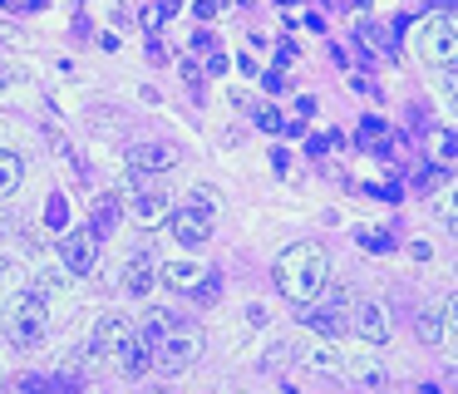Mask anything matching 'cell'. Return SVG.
<instances>
[{
  "label": "cell",
  "instance_id": "7",
  "mask_svg": "<svg viewBox=\"0 0 458 394\" xmlns=\"http://www.w3.org/2000/svg\"><path fill=\"white\" fill-rule=\"evenodd\" d=\"M133 335H139V330H133L129 315H99V325H94V340H89V345H94L99 355H119L123 345L133 340Z\"/></svg>",
  "mask_w": 458,
  "mask_h": 394
},
{
  "label": "cell",
  "instance_id": "15",
  "mask_svg": "<svg viewBox=\"0 0 458 394\" xmlns=\"http://www.w3.org/2000/svg\"><path fill=\"white\" fill-rule=\"evenodd\" d=\"M119 202H123V197H114V193H104L99 202H94V217H89V236H109L114 227H119Z\"/></svg>",
  "mask_w": 458,
  "mask_h": 394
},
{
  "label": "cell",
  "instance_id": "18",
  "mask_svg": "<svg viewBox=\"0 0 458 394\" xmlns=\"http://www.w3.org/2000/svg\"><path fill=\"white\" fill-rule=\"evenodd\" d=\"M45 380H35V374H21V380H11V394H40Z\"/></svg>",
  "mask_w": 458,
  "mask_h": 394
},
{
  "label": "cell",
  "instance_id": "11",
  "mask_svg": "<svg viewBox=\"0 0 458 394\" xmlns=\"http://www.w3.org/2000/svg\"><path fill=\"white\" fill-rule=\"evenodd\" d=\"M158 276H163V286H168V291H198L208 271H202V266H192V261H163Z\"/></svg>",
  "mask_w": 458,
  "mask_h": 394
},
{
  "label": "cell",
  "instance_id": "3",
  "mask_svg": "<svg viewBox=\"0 0 458 394\" xmlns=\"http://www.w3.org/2000/svg\"><path fill=\"white\" fill-rule=\"evenodd\" d=\"M208 350V340H202V330H192V325H168V330L153 340V370H168V374H178V370H188L198 355Z\"/></svg>",
  "mask_w": 458,
  "mask_h": 394
},
{
  "label": "cell",
  "instance_id": "20",
  "mask_svg": "<svg viewBox=\"0 0 458 394\" xmlns=\"http://www.w3.org/2000/svg\"><path fill=\"white\" fill-rule=\"evenodd\" d=\"M192 197H198L192 207H202V212H217V193H212V187H198Z\"/></svg>",
  "mask_w": 458,
  "mask_h": 394
},
{
  "label": "cell",
  "instance_id": "17",
  "mask_svg": "<svg viewBox=\"0 0 458 394\" xmlns=\"http://www.w3.org/2000/svg\"><path fill=\"white\" fill-rule=\"evenodd\" d=\"M21 177H25L21 158H15L11 148H0V197H11L15 187H21Z\"/></svg>",
  "mask_w": 458,
  "mask_h": 394
},
{
  "label": "cell",
  "instance_id": "10",
  "mask_svg": "<svg viewBox=\"0 0 458 394\" xmlns=\"http://www.w3.org/2000/svg\"><path fill=\"white\" fill-rule=\"evenodd\" d=\"M94 242H99V236H89V232H70L60 242V256H64V266H70L74 276L94 271Z\"/></svg>",
  "mask_w": 458,
  "mask_h": 394
},
{
  "label": "cell",
  "instance_id": "9",
  "mask_svg": "<svg viewBox=\"0 0 458 394\" xmlns=\"http://www.w3.org/2000/svg\"><path fill=\"white\" fill-rule=\"evenodd\" d=\"M173 163H178V158H173V148H163V143H139V148H129V173H133V177L168 173Z\"/></svg>",
  "mask_w": 458,
  "mask_h": 394
},
{
  "label": "cell",
  "instance_id": "13",
  "mask_svg": "<svg viewBox=\"0 0 458 394\" xmlns=\"http://www.w3.org/2000/svg\"><path fill=\"white\" fill-rule=\"evenodd\" d=\"M153 281H158V266H153V256H133V261L123 266V286H129L133 296H148Z\"/></svg>",
  "mask_w": 458,
  "mask_h": 394
},
{
  "label": "cell",
  "instance_id": "23",
  "mask_svg": "<svg viewBox=\"0 0 458 394\" xmlns=\"http://www.w3.org/2000/svg\"><path fill=\"white\" fill-rule=\"evenodd\" d=\"M11 271H15V266H11V261H0V276H11Z\"/></svg>",
  "mask_w": 458,
  "mask_h": 394
},
{
  "label": "cell",
  "instance_id": "21",
  "mask_svg": "<svg viewBox=\"0 0 458 394\" xmlns=\"http://www.w3.org/2000/svg\"><path fill=\"white\" fill-rule=\"evenodd\" d=\"M257 124H261V128H267V133H276V128H281V118H276V108H261V114H257Z\"/></svg>",
  "mask_w": 458,
  "mask_h": 394
},
{
  "label": "cell",
  "instance_id": "12",
  "mask_svg": "<svg viewBox=\"0 0 458 394\" xmlns=\"http://www.w3.org/2000/svg\"><path fill=\"white\" fill-rule=\"evenodd\" d=\"M350 374H355V380L365 384L369 394H389V384H394V380H389V370L375 360V355H360V360L350 364Z\"/></svg>",
  "mask_w": 458,
  "mask_h": 394
},
{
  "label": "cell",
  "instance_id": "6",
  "mask_svg": "<svg viewBox=\"0 0 458 394\" xmlns=\"http://www.w3.org/2000/svg\"><path fill=\"white\" fill-rule=\"evenodd\" d=\"M350 325H355L360 340H369V345H385L389 335H394V321H389L385 301H360L355 311H350Z\"/></svg>",
  "mask_w": 458,
  "mask_h": 394
},
{
  "label": "cell",
  "instance_id": "8",
  "mask_svg": "<svg viewBox=\"0 0 458 394\" xmlns=\"http://www.w3.org/2000/svg\"><path fill=\"white\" fill-rule=\"evenodd\" d=\"M168 222H173V236H178L182 246H202L212 236V212H202V207H182Z\"/></svg>",
  "mask_w": 458,
  "mask_h": 394
},
{
  "label": "cell",
  "instance_id": "2",
  "mask_svg": "<svg viewBox=\"0 0 458 394\" xmlns=\"http://www.w3.org/2000/svg\"><path fill=\"white\" fill-rule=\"evenodd\" d=\"M0 330H5V345H15V350L45 345V335H50V305H45V296H35V291L11 296L5 311H0Z\"/></svg>",
  "mask_w": 458,
  "mask_h": 394
},
{
  "label": "cell",
  "instance_id": "5",
  "mask_svg": "<svg viewBox=\"0 0 458 394\" xmlns=\"http://www.w3.org/2000/svg\"><path fill=\"white\" fill-rule=\"evenodd\" d=\"M419 49H424L428 64L454 69V15H448V10L424 20V30H419Z\"/></svg>",
  "mask_w": 458,
  "mask_h": 394
},
{
  "label": "cell",
  "instance_id": "19",
  "mask_svg": "<svg viewBox=\"0 0 458 394\" xmlns=\"http://www.w3.org/2000/svg\"><path fill=\"white\" fill-rule=\"evenodd\" d=\"M310 364H320V370H330V364H335V350H330V345H316V350L306 355Z\"/></svg>",
  "mask_w": 458,
  "mask_h": 394
},
{
  "label": "cell",
  "instance_id": "4",
  "mask_svg": "<svg viewBox=\"0 0 458 394\" xmlns=\"http://www.w3.org/2000/svg\"><path fill=\"white\" fill-rule=\"evenodd\" d=\"M129 217H133V222H143V227H158L163 217H173V197H168V187H158V183H143V177H133Z\"/></svg>",
  "mask_w": 458,
  "mask_h": 394
},
{
  "label": "cell",
  "instance_id": "25",
  "mask_svg": "<svg viewBox=\"0 0 458 394\" xmlns=\"http://www.w3.org/2000/svg\"><path fill=\"white\" fill-rule=\"evenodd\" d=\"M0 384H5V374H0Z\"/></svg>",
  "mask_w": 458,
  "mask_h": 394
},
{
  "label": "cell",
  "instance_id": "16",
  "mask_svg": "<svg viewBox=\"0 0 458 394\" xmlns=\"http://www.w3.org/2000/svg\"><path fill=\"white\" fill-rule=\"evenodd\" d=\"M448 315H454V301L444 305V315H438V311L419 315V340H424V345H438V340H444V335H448Z\"/></svg>",
  "mask_w": 458,
  "mask_h": 394
},
{
  "label": "cell",
  "instance_id": "22",
  "mask_svg": "<svg viewBox=\"0 0 458 394\" xmlns=\"http://www.w3.org/2000/svg\"><path fill=\"white\" fill-rule=\"evenodd\" d=\"M0 39H5V45H21V30H15V25H0Z\"/></svg>",
  "mask_w": 458,
  "mask_h": 394
},
{
  "label": "cell",
  "instance_id": "24",
  "mask_svg": "<svg viewBox=\"0 0 458 394\" xmlns=\"http://www.w3.org/2000/svg\"><path fill=\"white\" fill-rule=\"evenodd\" d=\"M158 394H173V390H158Z\"/></svg>",
  "mask_w": 458,
  "mask_h": 394
},
{
  "label": "cell",
  "instance_id": "1",
  "mask_svg": "<svg viewBox=\"0 0 458 394\" xmlns=\"http://www.w3.org/2000/svg\"><path fill=\"white\" fill-rule=\"evenodd\" d=\"M276 286L286 301L310 305L330 291V252L320 242H296L276 256Z\"/></svg>",
  "mask_w": 458,
  "mask_h": 394
},
{
  "label": "cell",
  "instance_id": "14",
  "mask_svg": "<svg viewBox=\"0 0 458 394\" xmlns=\"http://www.w3.org/2000/svg\"><path fill=\"white\" fill-rule=\"evenodd\" d=\"M119 364H123V374H148L153 370V345L143 340V335H133V340L119 350Z\"/></svg>",
  "mask_w": 458,
  "mask_h": 394
}]
</instances>
